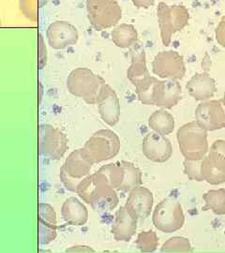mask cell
Segmentation results:
<instances>
[{"label": "cell", "mask_w": 225, "mask_h": 253, "mask_svg": "<svg viewBox=\"0 0 225 253\" xmlns=\"http://www.w3.org/2000/svg\"><path fill=\"white\" fill-rule=\"evenodd\" d=\"M75 192L98 213L110 212L117 208L119 203L117 190L99 171L86 176L78 184Z\"/></svg>", "instance_id": "cell-1"}, {"label": "cell", "mask_w": 225, "mask_h": 253, "mask_svg": "<svg viewBox=\"0 0 225 253\" xmlns=\"http://www.w3.org/2000/svg\"><path fill=\"white\" fill-rule=\"evenodd\" d=\"M105 84L101 76L93 73L90 69L77 68L68 76L67 88L73 96L94 105Z\"/></svg>", "instance_id": "cell-2"}, {"label": "cell", "mask_w": 225, "mask_h": 253, "mask_svg": "<svg viewBox=\"0 0 225 253\" xmlns=\"http://www.w3.org/2000/svg\"><path fill=\"white\" fill-rule=\"evenodd\" d=\"M177 140L185 160L199 161L207 156L209 149L207 131L195 121L180 126L177 132Z\"/></svg>", "instance_id": "cell-3"}, {"label": "cell", "mask_w": 225, "mask_h": 253, "mask_svg": "<svg viewBox=\"0 0 225 253\" xmlns=\"http://www.w3.org/2000/svg\"><path fill=\"white\" fill-rule=\"evenodd\" d=\"M157 15L161 39L164 46L170 45L173 36L189 24V9L183 5L169 6L161 2L158 5Z\"/></svg>", "instance_id": "cell-4"}, {"label": "cell", "mask_w": 225, "mask_h": 253, "mask_svg": "<svg viewBox=\"0 0 225 253\" xmlns=\"http://www.w3.org/2000/svg\"><path fill=\"white\" fill-rule=\"evenodd\" d=\"M120 139L111 129H99L86 142L83 149L93 164L112 160L120 150Z\"/></svg>", "instance_id": "cell-5"}, {"label": "cell", "mask_w": 225, "mask_h": 253, "mask_svg": "<svg viewBox=\"0 0 225 253\" xmlns=\"http://www.w3.org/2000/svg\"><path fill=\"white\" fill-rule=\"evenodd\" d=\"M90 25L98 31L115 27L122 18V9L117 0H86Z\"/></svg>", "instance_id": "cell-6"}, {"label": "cell", "mask_w": 225, "mask_h": 253, "mask_svg": "<svg viewBox=\"0 0 225 253\" xmlns=\"http://www.w3.org/2000/svg\"><path fill=\"white\" fill-rule=\"evenodd\" d=\"M152 222L156 229L165 234L180 231L185 223V216L180 202L172 197L161 201L154 209Z\"/></svg>", "instance_id": "cell-7"}, {"label": "cell", "mask_w": 225, "mask_h": 253, "mask_svg": "<svg viewBox=\"0 0 225 253\" xmlns=\"http://www.w3.org/2000/svg\"><path fill=\"white\" fill-rule=\"evenodd\" d=\"M94 165L83 148H79L69 155L60 170V179L64 187L75 192L78 184L90 174Z\"/></svg>", "instance_id": "cell-8"}, {"label": "cell", "mask_w": 225, "mask_h": 253, "mask_svg": "<svg viewBox=\"0 0 225 253\" xmlns=\"http://www.w3.org/2000/svg\"><path fill=\"white\" fill-rule=\"evenodd\" d=\"M68 138L57 127L42 124L39 128L40 154L50 161H60L67 152L69 145Z\"/></svg>", "instance_id": "cell-9"}, {"label": "cell", "mask_w": 225, "mask_h": 253, "mask_svg": "<svg viewBox=\"0 0 225 253\" xmlns=\"http://www.w3.org/2000/svg\"><path fill=\"white\" fill-rule=\"evenodd\" d=\"M152 72L164 80L183 79L186 74V66L183 56L177 51H162L156 54L152 61Z\"/></svg>", "instance_id": "cell-10"}, {"label": "cell", "mask_w": 225, "mask_h": 253, "mask_svg": "<svg viewBox=\"0 0 225 253\" xmlns=\"http://www.w3.org/2000/svg\"><path fill=\"white\" fill-rule=\"evenodd\" d=\"M195 122L207 131L225 127V107L222 100H204L195 110Z\"/></svg>", "instance_id": "cell-11"}, {"label": "cell", "mask_w": 225, "mask_h": 253, "mask_svg": "<svg viewBox=\"0 0 225 253\" xmlns=\"http://www.w3.org/2000/svg\"><path fill=\"white\" fill-rule=\"evenodd\" d=\"M49 45L54 50H62L75 45L79 40L77 28L67 21H55L46 30Z\"/></svg>", "instance_id": "cell-12"}, {"label": "cell", "mask_w": 225, "mask_h": 253, "mask_svg": "<svg viewBox=\"0 0 225 253\" xmlns=\"http://www.w3.org/2000/svg\"><path fill=\"white\" fill-rule=\"evenodd\" d=\"M142 149L144 157L153 163H166L173 155V145L170 140L155 131L144 136Z\"/></svg>", "instance_id": "cell-13"}, {"label": "cell", "mask_w": 225, "mask_h": 253, "mask_svg": "<svg viewBox=\"0 0 225 253\" xmlns=\"http://www.w3.org/2000/svg\"><path fill=\"white\" fill-rule=\"evenodd\" d=\"M96 104L98 105L99 116L108 125L115 126L120 118V102L116 91L105 84L99 93Z\"/></svg>", "instance_id": "cell-14"}, {"label": "cell", "mask_w": 225, "mask_h": 253, "mask_svg": "<svg viewBox=\"0 0 225 253\" xmlns=\"http://www.w3.org/2000/svg\"><path fill=\"white\" fill-rule=\"evenodd\" d=\"M153 204V193L141 185L130 191L125 207L135 214L138 220H144L150 216Z\"/></svg>", "instance_id": "cell-15"}, {"label": "cell", "mask_w": 225, "mask_h": 253, "mask_svg": "<svg viewBox=\"0 0 225 253\" xmlns=\"http://www.w3.org/2000/svg\"><path fill=\"white\" fill-rule=\"evenodd\" d=\"M138 218L133 212L123 206L116 212L112 225V235L117 241L129 242L135 236Z\"/></svg>", "instance_id": "cell-16"}, {"label": "cell", "mask_w": 225, "mask_h": 253, "mask_svg": "<svg viewBox=\"0 0 225 253\" xmlns=\"http://www.w3.org/2000/svg\"><path fill=\"white\" fill-rule=\"evenodd\" d=\"M39 241L40 244L47 245L56 237V213L54 208L46 203L39 205Z\"/></svg>", "instance_id": "cell-17"}, {"label": "cell", "mask_w": 225, "mask_h": 253, "mask_svg": "<svg viewBox=\"0 0 225 253\" xmlns=\"http://www.w3.org/2000/svg\"><path fill=\"white\" fill-rule=\"evenodd\" d=\"M182 99V87L177 80H159L156 96L155 106L162 109H171L179 104Z\"/></svg>", "instance_id": "cell-18"}, {"label": "cell", "mask_w": 225, "mask_h": 253, "mask_svg": "<svg viewBox=\"0 0 225 253\" xmlns=\"http://www.w3.org/2000/svg\"><path fill=\"white\" fill-rule=\"evenodd\" d=\"M186 88L191 98L204 101L213 98L216 94V82L207 73H196L187 83Z\"/></svg>", "instance_id": "cell-19"}, {"label": "cell", "mask_w": 225, "mask_h": 253, "mask_svg": "<svg viewBox=\"0 0 225 253\" xmlns=\"http://www.w3.org/2000/svg\"><path fill=\"white\" fill-rule=\"evenodd\" d=\"M131 59V65L127 71V77L135 86H137L150 77L144 49L140 46L134 48Z\"/></svg>", "instance_id": "cell-20"}, {"label": "cell", "mask_w": 225, "mask_h": 253, "mask_svg": "<svg viewBox=\"0 0 225 253\" xmlns=\"http://www.w3.org/2000/svg\"><path fill=\"white\" fill-rule=\"evenodd\" d=\"M61 217L71 225L83 226L89 219V211L78 198L70 197L64 202L61 208Z\"/></svg>", "instance_id": "cell-21"}, {"label": "cell", "mask_w": 225, "mask_h": 253, "mask_svg": "<svg viewBox=\"0 0 225 253\" xmlns=\"http://www.w3.org/2000/svg\"><path fill=\"white\" fill-rule=\"evenodd\" d=\"M175 118L173 115L166 111V109H160L155 111L148 118V126L162 135H169L175 129Z\"/></svg>", "instance_id": "cell-22"}, {"label": "cell", "mask_w": 225, "mask_h": 253, "mask_svg": "<svg viewBox=\"0 0 225 253\" xmlns=\"http://www.w3.org/2000/svg\"><path fill=\"white\" fill-rule=\"evenodd\" d=\"M111 37L116 46L121 49H127L136 44L138 32L135 26L131 24H120L113 29Z\"/></svg>", "instance_id": "cell-23"}, {"label": "cell", "mask_w": 225, "mask_h": 253, "mask_svg": "<svg viewBox=\"0 0 225 253\" xmlns=\"http://www.w3.org/2000/svg\"><path fill=\"white\" fill-rule=\"evenodd\" d=\"M201 173L203 180L208 184L217 186L225 182V169L219 168L210 162L207 156H205L201 162Z\"/></svg>", "instance_id": "cell-24"}, {"label": "cell", "mask_w": 225, "mask_h": 253, "mask_svg": "<svg viewBox=\"0 0 225 253\" xmlns=\"http://www.w3.org/2000/svg\"><path fill=\"white\" fill-rule=\"evenodd\" d=\"M203 210H210L216 215H225V190H208L203 195Z\"/></svg>", "instance_id": "cell-25"}, {"label": "cell", "mask_w": 225, "mask_h": 253, "mask_svg": "<svg viewBox=\"0 0 225 253\" xmlns=\"http://www.w3.org/2000/svg\"><path fill=\"white\" fill-rule=\"evenodd\" d=\"M159 79L150 76L146 81L135 86V92L137 94L138 100L144 105H153L155 106V96L156 88Z\"/></svg>", "instance_id": "cell-26"}, {"label": "cell", "mask_w": 225, "mask_h": 253, "mask_svg": "<svg viewBox=\"0 0 225 253\" xmlns=\"http://www.w3.org/2000/svg\"><path fill=\"white\" fill-rule=\"evenodd\" d=\"M122 163L124 166L125 175H124V181L120 191L130 192L136 187L142 185L143 183L142 172L139 168L135 166L134 163L125 162V161H122Z\"/></svg>", "instance_id": "cell-27"}, {"label": "cell", "mask_w": 225, "mask_h": 253, "mask_svg": "<svg viewBox=\"0 0 225 253\" xmlns=\"http://www.w3.org/2000/svg\"><path fill=\"white\" fill-rule=\"evenodd\" d=\"M193 249L189 239L183 236H174L162 244L161 253H192Z\"/></svg>", "instance_id": "cell-28"}, {"label": "cell", "mask_w": 225, "mask_h": 253, "mask_svg": "<svg viewBox=\"0 0 225 253\" xmlns=\"http://www.w3.org/2000/svg\"><path fill=\"white\" fill-rule=\"evenodd\" d=\"M135 244L141 253H154L159 246V237L154 231H145L137 235Z\"/></svg>", "instance_id": "cell-29"}, {"label": "cell", "mask_w": 225, "mask_h": 253, "mask_svg": "<svg viewBox=\"0 0 225 253\" xmlns=\"http://www.w3.org/2000/svg\"><path fill=\"white\" fill-rule=\"evenodd\" d=\"M48 0H19V9L26 18L38 22L40 9L43 8Z\"/></svg>", "instance_id": "cell-30"}, {"label": "cell", "mask_w": 225, "mask_h": 253, "mask_svg": "<svg viewBox=\"0 0 225 253\" xmlns=\"http://www.w3.org/2000/svg\"><path fill=\"white\" fill-rule=\"evenodd\" d=\"M210 162L216 165L219 168L225 169V140H217L207 154Z\"/></svg>", "instance_id": "cell-31"}, {"label": "cell", "mask_w": 225, "mask_h": 253, "mask_svg": "<svg viewBox=\"0 0 225 253\" xmlns=\"http://www.w3.org/2000/svg\"><path fill=\"white\" fill-rule=\"evenodd\" d=\"M201 162L199 161H190L185 160L184 161V173L188 176L189 180L201 182L203 180V176L201 173Z\"/></svg>", "instance_id": "cell-32"}, {"label": "cell", "mask_w": 225, "mask_h": 253, "mask_svg": "<svg viewBox=\"0 0 225 253\" xmlns=\"http://www.w3.org/2000/svg\"><path fill=\"white\" fill-rule=\"evenodd\" d=\"M215 38L217 42L225 48V15L221 19L216 30H215Z\"/></svg>", "instance_id": "cell-33"}, {"label": "cell", "mask_w": 225, "mask_h": 253, "mask_svg": "<svg viewBox=\"0 0 225 253\" xmlns=\"http://www.w3.org/2000/svg\"><path fill=\"white\" fill-rule=\"evenodd\" d=\"M156 0H133V3L136 8L139 9H148L153 6Z\"/></svg>", "instance_id": "cell-34"}, {"label": "cell", "mask_w": 225, "mask_h": 253, "mask_svg": "<svg viewBox=\"0 0 225 253\" xmlns=\"http://www.w3.org/2000/svg\"><path fill=\"white\" fill-rule=\"evenodd\" d=\"M66 252H69V253H94V250H92L90 247H85V246H75V247H72L71 249L67 250Z\"/></svg>", "instance_id": "cell-35"}, {"label": "cell", "mask_w": 225, "mask_h": 253, "mask_svg": "<svg viewBox=\"0 0 225 253\" xmlns=\"http://www.w3.org/2000/svg\"><path fill=\"white\" fill-rule=\"evenodd\" d=\"M222 102H223V104L225 105V92L224 93V97H223V99H222Z\"/></svg>", "instance_id": "cell-36"}, {"label": "cell", "mask_w": 225, "mask_h": 253, "mask_svg": "<svg viewBox=\"0 0 225 253\" xmlns=\"http://www.w3.org/2000/svg\"><path fill=\"white\" fill-rule=\"evenodd\" d=\"M0 27H1V20H0Z\"/></svg>", "instance_id": "cell-37"}]
</instances>
